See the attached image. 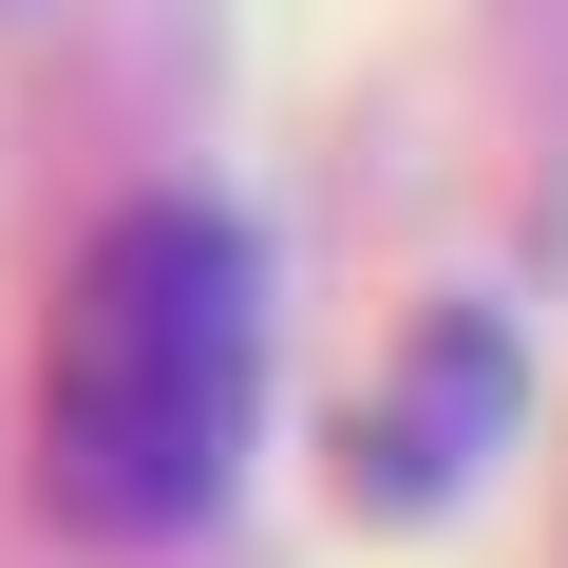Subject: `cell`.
<instances>
[{
	"mask_svg": "<svg viewBox=\"0 0 568 568\" xmlns=\"http://www.w3.org/2000/svg\"><path fill=\"white\" fill-rule=\"evenodd\" d=\"M246 398H265V265L227 209L152 190L77 246L58 284V342H39V493L95 549L190 530L246 474Z\"/></svg>",
	"mask_w": 568,
	"mask_h": 568,
	"instance_id": "cell-1",
	"label": "cell"
}]
</instances>
